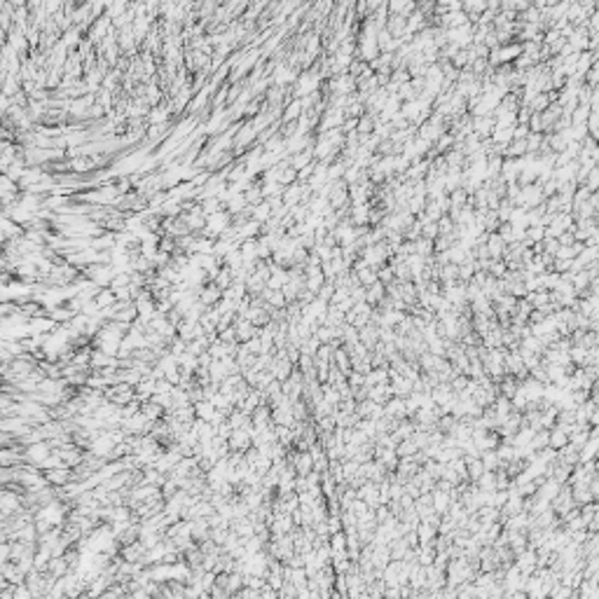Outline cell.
Listing matches in <instances>:
<instances>
[{
  "label": "cell",
  "instance_id": "6da1fadb",
  "mask_svg": "<svg viewBox=\"0 0 599 599\" xmlns=\"http://www.w3.org/2000/svg\"><path fill=\"white\" fill-rule=\"evenodd\" d=\"M274 216V211H272V204L269 202H262V204H258V206H253V220H258V223H262L265 225L267 220L272 218Z\"/></svg>",
  "mask_w": 599,
  "mask_h": 599
},
{
  "label": "cell",
  "instance_id": "7a4b0ae2",
  "mask_svg": "<svg viewBox=\"0 0 599 599\" xmlns=\"http://www.w3.org/2000/svg\"><path fill=\"white\" fill-rule=\"evenodd\" d=\"M384 300H386V288H384L381 281H377L374 286L368 288V297H365V302H368V305H374V302H384Z\"/></svg>",
  "mask_w": 599,
  "mask_h": 599
},
{
  "label": "cell",
  "instance_id": "3957f363",
  "mask_svg": "<svg viewBox=\"0 0 599 599\" xmlns=\"http://www.w3.org/2000/svg\"><path fill=\"white\" fill-rule=\"evenodd\" d=\"M351 213H354V223L356 225H365L370 220V213L372 211H370L368 204H358V206H354V211Z\"/></svg>",
  "mask_w": 599,
  "mask_h": 599
},
{
  "label": "cell",
  "instance_id": "277c9868",
  "mask_svg": "<svg viewBox=\"0 0 599 599\" xmlns=\"http://www.w3.org/2000/svg\"><path fill=\"white\" fill-rule=\"evenodd\" d=\"M545 237V227H541V225H536V227H527V234H524V241L527 244H534V241H543Z\"/></svg>",
  "mask_w": 599,
  "mask_h": 599
},
{
  "label": "cell",
  "instance_id": "5b68a950",
  "mask_svg": "<svg viewBox=\"0 0 599 599\" xmlns=\"http://www.w3.org/2000/svg\"><path fill=\"white\" fill-rule=\"evenodd\" d=\"M28 456H31V459H38V461L45 459V456H47V445H33V447L28 449Z\"/></svg>",
  "mask_w": 599,
  "mask_h": 599
},
{
  "label": "cell",
  "instance_id": "8992f818",
  "mask_svg": "<svg viewBox=\"0 0 599 599\" xmlns=\"http://www.w3.org/2000/svg\"><path fill=\"white\" fill-rule=\"evenodd\" d=\"M587 131H590V136L599 134V113H590V120H587Z\"/></svg>",
  "mask_w": 599,
  "mask_h": 599
},
{
  "label": "cell",
  "instance_id": "52a82bcc",
  "mask_svg": "<svg viewBox=\"0 0 599 599\" xmlns=\"http://www.w3.org/2000/svg\"><path fill=\"white\" fill-rule=\"evenodd\" d=\"M587 80H590V84H597L599 82V61L592 63V68H590V73H587Z\"/></svg>",
  "mask_w": 599,
  "mask_h": 599
},
{
  "label": "cell",
  "instance_id": "ba28073f",
  "mask_svg": "<svg viewBox=\"0 0 599 599\" xmlns=\"http://www.w3.org/2000/svg\"><path fill=\"white\" fill-rule=\"evenodd\" d=\"M197 410H199V417H206V419H211L213 417V405H209V403H206V405L202 403Z\"/></svg>",
  "mask_w": 599,
  "mask_h": 599
},
{
  "label": "cell",
  "instance_id": "9c48e42d",
  "mask_svg": "<svg viewBox=\"0 0 599 599\" xmlns=\"http://www.w3.org/2000/svg\"><path fill=\"white\" fill-rule=\"evenodd\" d=\"M566 443V433H564V429H559L555 436H552V445L555 447H559V445H564Z\"/></svg>",
  "mask_w": 599,
  "mask_h": 599
}]
</instances>
